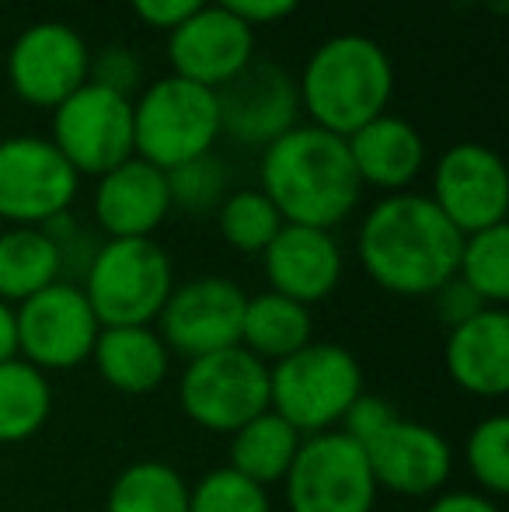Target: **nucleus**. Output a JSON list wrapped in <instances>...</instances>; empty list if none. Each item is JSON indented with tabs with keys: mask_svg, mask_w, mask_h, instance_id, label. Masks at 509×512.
<instances>
[{
	"mask_svg": "<svg viewBox=\"0 0 509 512\" xmlns=\"http://www.w3.org/2000/svg\"><path fill=\"white\" fill-rule=\"evenodd\" d=\"M95 359L102 380L119 394H150L168 380L171 352L150 324L133 328H102L95 342Z\"/></svg>",
	"mask_w": 509,
	"mask_h": 512,
	"instance_id": "nucleus-21",
	"label": "nucleus"
},
{
	"mask_svg": "<svg viewBox=\"0 0 509 512\" xmlns=\"http://www.w3.org/2000/svg\"><path fill=\"white\" fill-rule=\"evenodd\" d=\"M91 53L84 39L63 21H39L25 28L7 53V77L32 105H60L88 84Z\"/></svg>",
	"mask_w": 509,
	"mask_h": 512,
	"instance_id": "nucleus-15",
	"label": "nucleus"
},
{
	"mask_svg": "<svg viewBox=\"0 0 509 512\" xmlns=\"http://www.w3.org/2000/svg\"><path fill=\"white\" fill-rule=\"evenodd\" d=\"M168 56L175 77L213 91L255 60L252 25L234 18L224 7H203L189 21L171 28Z\"/></svg>",
	"mask_w": 509,
	"mask_h": 512,
	"instance_id": "nucleus-17",
	"label": "nucleus"
},
{
	"mask_svg": "<svg viewBox=\"0 0 509 512\" xmlns=\"http://www.w3.org/2000/svg\"><path fill=\"white\" fill-rule=\"evenodd\" d=\"M464 460H468L471 478L478 481L489 499L509 492V418L489 415L471 429L464 443Z\"/></svg>",
	"mask_w": 509,
	"mask_h": 512,
	"instance_id": "nucleus-30",
	"label": "nucleus"
},
{
	"mask_svg": "<svg viewBox=\"0 0 509 512\" xmlns=\"http://www.w3.org/2000/svg\"><path fill=\"white\" fill-rule=\"evenodd\" d=\"M220 133L245 147H269L290 133L300 112V88L279 63L252 60L231 81L213 88Z\"/></svg>",
	"mask_w": 509,
	"mask_h": 512,
	"instance_id": "nucleus-13",
	"label": "nucleus"
},
{
	"mask_svg": "<svg viewBox=\"0 0 509 512\" xmlns=\"http://www.w3.org/2000/svg\"><path fill=\"white\" fill-rule=\"evenodd\" d=\"M363 394V366L335 342H311L269 366V411L300 436L335 432Z\"/></svg>",
	"mask_w": 509,
	"mask_h": 512,
	"instance_id": "nucleus-4",
	"label": "nucleus"
},
{
	"mask_svg": "<svg viewBox=\"0 0 509 512\" xmlns=\"http://www.w3.org/2000/svg\"><path fill=\"white\" fill-rule=\"evenodd\" d=\"M457 279L482 300L485 307H503L509 300V227L468 234L457 258Z\"/></svg>",
	"mask_w": 509,
	"mask_h": 512,
	"instance_id": "nucleus-28",
	"label": "nucleus"
},
{
	"mask_svg": "<svg viewBox=\"0 0 509 512\" xmlns=\"http://www.w3.org/2000/svg\"><path fill=\"white\" fill-rule=\"evenodd\" d=\"M433 297H436V314H440V321L447 324V328H457V324H464L468 317H475L478 310H485L482 300H478L457 276L450 279V283H443Z\"/></svg>",
	"mask_w": 509,
	"mask_h": 512,
	"instance_id": "nucleus-35",
	"label": "nucleus"
},
{
	"mask_svg": "<svg viewBox=\"0 0 509 512\" xmlns=\"http://www.w3.org/2000/svg\"><path fill=\"white\" fill-rule=\"evenodd\" d=\"M426 512H503L485 492H443L429 502Z\"/></svg>",
	"mask_w": 509,
	"mask_h": 512,
	"instance_id": "nucleus-38",
	"label": "nucleus"
},
{
	"mask_svg": "<svg viewBox=\"0 0 509 512\" xmlns=\"http://www.w3.org/2000/svg\"><path fill=\"white\" fill-rule=\"evenodd\" d=\"M245 290L224 276H203L175 286L168 304L161 307V342L168 352L185 359L210 356V352L241 345V321H245Z\"/></svg>",
	"mask_w": 509,
	"mask_h": 512,
	"instance_id": "nucleus-12",
	"label": "nucleus"
},
{
	"mask_svg": "<svg viewBox=\"0 0 509 512\" xmlns=\"http://www.w3.org/2000/svg\"><path fill=\"white\" fill-rule=\"evenodd\" d=\"M77 196V171L53 140L14 136L0 143V220L42 227L67 213Z\"/></svg>",
	"mask_w": 509,
	"mask_h": 512,
	"instance_id": "nucleus-11",
	"label": "nucleus"
},
{
	"mask_svg": "<svg viewBox=\"0 0 509 512\" xmlns=\"http://www.w3.org/2000/svg\"><path fill=\"white\" fill-rule=\"evenodd\" d=\"M14 317H18V359L42 373L77 370L88 363L102 331L84 290L63 279L14 307Z\"/></svg>",
	"mask_w": 509,
	"mask_h": 512,
	"instance_id": "nucleus-9",
	"label": "nucleus"
},
{
	"mask_svg": "<svg viewBox=\"0 0 509 512\" xmlns=\"http://www.w3.org/2000/svg\"><path fill=\"white\" fill-rule=\"evenodd\" d=\"M60 283V255L42 227H11L0 234V300L25 304Z\"/></svg>",
	"mask_w": 509,
	"mask_h": 512,
	"instance_id": "nucleus-25",
	"label": "nucleus"
},
{
	"mask_svg": "<svg viewBox=\"0 0 509 512\" xmlns=\"http://www.w3.org/2000/svg\"><path fill=\"white\" fill-rule=\"evenodd\" d=\"M217 136V95L185 77H161L133 105V150L161 171L210 154Z\"/></svg>",
	"mask_w": 509,
	"mask_h": 512,
	"instance_id": "nucleus-6",
	"label": "nucleus"
},
{
	"mask_svg": "<svg viewBox=\"0 0 509 512\" xmlns=\"http://www.w3.org/2000/svg\"><path fill=\"white\" fill-rule=\"evenodd\" d=\"M349 154H353L360 182H370L377 189H405L426 161V143L415 133L412 122L377 115L353 136H346Z\"/></svg>",
	"mask_w": 509,
	"mask_h": 512,
	"instance_id": "nucleus-22",
	"label": "nucleus"
},
{
	"mask_svg": "<svg viewBox=\"0 0 509 512\" xmlns=\"http://www.w3.org/2000/svg\"><path fill=\"white\" fill-rule=\"evenodd\" d=\"M300 105L314 115L318 129L353 136L377 115L394 88L391 60L367 35H335L314 49L300 74Z\"/></svg>",
	"mask_w": 509,
	"mask_h": 512,
	"instance_id": "nucleus-3",
	"label": "nucleus"
},
{
	"mask_svg": "<svg viewBox=\"0 0 509 512\" xmlns=\"http://www.w3.org/2000/svg\"><path fill=\"white\" fill-rule=\"evenodd\" d=\"M178 405L192 425L231 436L269 411V366L241 345L196 356L178 380Z\"/></svg>",
	"mask_w": 509,
	"mask_h": 512,
	"instance_id": "nucleus-7",
	"label": "nucleus"
},
{
	"mask_svg": "<svg viewBox=\"0 0 509 512\" xmlns=\"http://www.w3.org/2000/svg\"><path fill=\"white\" fill-rule=\"evenodd\" d=\"M53 147L77 175H109L133 157V105L98 84L77 88L56 105Z\"/></svg>",
	"mask_w": 509,
	"mask_h": 512,
	"instance_id": "nucleus-10",
	"label": "nucleus"
},
{
	"mask_svg": "<svg viewBox=\"0 0 509 512\" xmlns=\"http://www.w3.org/2000/svg\"><path fill=\"white\" fill-rule=\"evenodd\" d=\"M300 443L304 436L293 425H286L276 411H262L238 432H231V464L227 467L262 488L279 485L290 471Z\"/></svg>",
	"mask_w": 509,
	"mask_h": 512,
	"instance_id": "nucleus-24",
	"label": "nucleus"
},
{
	"mask_svg": "<svg viewBox=\"0 0 509 512\" xmlns=\"http://www.w3.org/2000/svg\"><path fill=\"white\" fill-rule=\"evenodd\" d=\"M314 342V317L311 307L286 300L279 293H258L248 297L245 321H241V349H248L262 363H279L293 356L304 345Z\"/></svg>",
	"mask_w": 509,
	"mask_h": 512,
	"instance_id": "nucleus-23",
	"label": "nucleus"
},
{
	"mask_svg": "<svg viewBox=\"0 0 509 512\" xmlns=\"http://www.w3.org/2000/svg\"><path fill=\"white\" fill-rule=\"evenodd\" d=\"M53 411V387L42 370L25 359L0 363V443H25Z\"/></svg>",
	"mask_w": 509,
	"mask_h": 512,
	"instance_id": "nucleus-26",
	"label": "nucleus"
},
{
	"mask_svg": "<svg viewBox=\"0 0 509 512\" xmlns=\"http://www.w3.org/2000/svg\"><path fill=\"white\" fill-rule=\"evenodd\" d=\"M363 457L377 481V492H394L405 499L443 492L454 474V450L433 425L394 418L387 429L363 443Z\"/></svg>",
	"mask_w": 509,
	"mask_h": 512,
	"instance_id": "nucleus-16",
	"label": "nucleus"
},
{
	"mask_svg": "<svg viewBox=\"0 0 509 512\" xmlns=\"http://www.w3.org/2000/svg\"><path fill=\"white\" fill-rule=\"evenodd\" d=\"M447 373L461 391L475 398H503L509 391V314L485 307L464 324L450 328L443 349Z\"/></svg>",
	"mask_w": 509,
	"mask_h": 512,
	"instance_id": "nucleus-20",
	"label": "nucleus"
},
{
	"mask_svg": "<svg viewBox=\"0 0 509 512\" xmlns=\"http://www.w3.org/2000/svg\"><path fill=\"white\" fill-rule=\"evenodd\" d=\"M433 203L464 237L499 227L509 209L506 164L482 143H457L436 164Z\"/></svg>",
	"mask_w": 509,
	"mask_h": 512,
	"instance_id": "nucleus-14",
	"label": "nucleus"
},
{
	"mask_svg": "<svg viewBox=\"0 0 509 512\" xmlns=\"http://www.w3.org/2000/svg\"><path fill=\"white\" fill-rule=\"evenodd\" d=\"M88 84H98V88L129 98V91L140 84V60L126 46H105L88 63Z\"/></svg>",
	"mask_w": 509,
	"mask_h": 512,
	"instance_id": "nucleus-33",
	"label": "nucleus"
},
{
	"mask_svg": "<svg viewBox=\"0 0 509 512\" xmlns=\"http://www.w3.org/2000/svg\"><path fill=\"white\" fill-rule=\"evenodd\" d=\"M262 192L283 223L332 230L360 203L363 182L346 136L318 126H293L265 147Z\"/></svg>",
	"mask_w": 509,
	"mask_h": 512,
	"instance_id": "nucleus-2",
	"label": "nucleus"
},
{
	"mask_svg": "<svg viewBox=\"0 0 509 512\" xmlns=\"http://www.w3.org/2000/svg\"><path fill=\"white\" fill-rule=\"evenodd\" d=\"M464 234L433 199L394 192L360 227V262L381 290L398 297H433L457 276Z\"/></svg>",
	"mask_w": 509,
	"mask_h": 512,
	"instance_id": "nucleus-1",
	"label": "nucleus"
},
{
	"mask_svg": "<svg viewBox=\"0 0 509 512\" xmlns=\"http://www.w3.org/2000/svg\"><path fill=\"white\" fill-rule=\"evenodd\" d=\"M164 175H168L171 206H182L185 213H210L227 199V168L213 150L164 171Z\"/></svg>",
	"mask_w": 509,
	"mask_h": 512,
	"instance_id": "nucleus-31",
	"label": "nucleus"
},
{
	"mask_svg": "<svg viewBox=\"0 0 509 512\" xmlns=\"http://www.w3.org/2000/svg\"><path fill=\"white\" fill-rule=\"evenodd\" d=\"M168 213V175L143 157L112 168L95 189V220L109 237H150Z\"/></svg>",
	"mask_w": 509,
	"mask_h": 512,
	"instance_id": "nucleus-19",
	"label": "nucleus"
},
{
	"mask_svg": "<svg viewBox=\"0 0 509 512\" xmlns=\"http://www.w3.org/2000/svg\"><path fill=\"white\" fill-rule=\"evenodd\" d=\"M105 512H189V481L164 460H136L112 481Z\"/></svg>",
	"mask_w": 509,
	"mask_h": 512,
	"instance_id": "nucleus-27",
	"label": "nucleus"
},
{
	"mask_svg": "<svg viewBox=\"0 0 509 512\" xmlns=\"http://www.w3.org/2000/svg\"><path fill=\"white\" fill-rule=\"evenodd\" d=\"M217 223L231 248L245 251V255H262L283 227V216L262 189H241L220 203Z\"/></svg>",
	"mask_w": 509,
	"mask_h": 512,
	"instance_id": "nucleus-29",
	"label": "nucleus"
},
{
	"mask_svg": "<svg viewBox=\"0 0 509 512\" xmlns=\"http://www.w3.org/2000/svg\"><path fill=\"white\" fill-rule=\"evenodd\" d=\"M206 0H133V11L154 28H178L196 11H203Z\"/></svg>",
	"mask_w": 509,
	"mask_h": 512,
	"instance_id": "nucleus-36",
	"label": "nucleus"
},
{
	"mask_svg": "<svg viewBox=\"0 0 509 512\" xmlns=\"http://www.w3.org/2000/svg\"><path fill=\"white\" fill-rule=\"evenodd\" d=\"M81 290L102 328H133L157 321L175 290V272L164 248L150 237H109Z\"/></svg>",
	"mask_w": 509,
	"mask_h": 512,
	"instance_id": "nucleus-5",
	"label": "nucleus"
},
{
	"mask_svg": "<svg viewBox=\"0 0 509 512\" xmlns=\"http://www.w3.org/2000/svg\"><path fill=\"white\" fill-rule=\"evenodd\" d=\"M290 512H374L377 481L363 446L349 436H307L283 478Z\"/></svg>",
	"mask_w": 509,
	"mask_h": 512,
	"instance_id": "nucleus-8",
	"label": "nucleus"
},
{
	"mask_svg": "<svg viewBox=\"0 0 509 512\" xmlns=\"http://www.w3.org/2000/svg\"><path fill=\"white\" fill-rule=\"evenodd\" d=\"M398 418V411H394L391 405H387L384 398H377V394H367L363 391L360 398L349 405V411L342 415L339 422V432L342 436H349L353 443H370V439L377 436L381 429H387V425Z\"/></svg>",
	"mask_w": 509,
	"mask_h": 512,
	"instance_id": "nucleus-34",
	"label": "nucleus"
},
{
	"mask_svg": "<svg viewBox=\"0 0 509 512\" xmlns=\"http://www.w3.org/2000/svg\"><path fill=\"white\" fill-rule=\"evenodd\" d=\"M300 0H217V7L231 11L245 25H262V21H279L297 7Z\"/></svg>",
	"mask_w": 509,
	"mask_h": 512,
	"instance_id": "nucleus-37",
	"label": "nucleus"
},
{
	"mask_svg": "<svg viewBox=\"0 0 509 512\" xmlns=\"http://www.w3.org/2000/svg\"><path fill=\"white\" fill-rule=\"evenodd\" d=\"M272 293L311 307L332 297L342 279V251L332 230L283 223L272 244L262 251Z\"/></svg>",
	"mask_w": 509,
	"mask_h": 512,
	"instance_id": "nucleus-18",
	"label": "nucleus"
},
{
	"mask_svg": "<svg viewBox=\"0 0 509 512\" xmlns=\"http://www.w3.org/2000/svg\"><path fill=\"white\" fill-rule=\"evenodd\" d=\"M18 359V317L14 307L0 300V363Z\"/></svg>",
	"mask_w": 509,
	"mask_h": 512,
	"instance_id": "nucleus-39",
	"label": "nucleus"
},
{
	"mask_svg": "<svg viewBox=\"0 0 509 512\" xmlns=\"http://www.w3.org/2000/svg\"><path fill=\"white\" fill-rule=\"evenodd\" d=\"M189 512H272V506L262 485L231 467H217L189 488Z\"/></svg>",
	"mask_w": 509,
	"mask_h": 512,
	"instance_id": "nucleus-32",
	"label": "nucleus"
}]
</instances>
